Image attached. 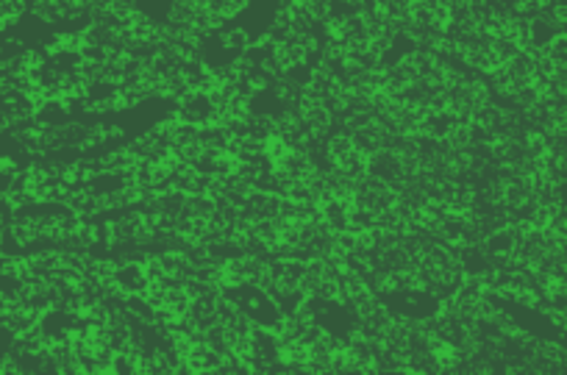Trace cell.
I'll return each instance as SVG.
<instances>
[{"label":"cell","mask_w":567,"mask_h":375,"mask_svg":"<svg viewBox=\"0 0 567 375\" xmlns=\"http://www.w3.org/2000/svg\"><path fill=\"white\" fill-rule=\"evenodd\" d=\"M29 14V0H0V31L12 29Z\"/></svg>","instance_id":"obj_1"},{"label":"cell","mask_w":567,"mask_h":375,"mask_svg":"<svg viewBox=\"0 0 567 375\" xmlns=\"http://www.w3.org/2000/svg\"><path fill=\"white\" fill-rule=\"evenodd\" d=\"M9 209H7V204H3V200H0V231H3V228H7V222H9Z\"/></svg>","instance_id":"obj_2"}]
</instances>
